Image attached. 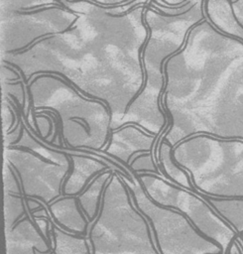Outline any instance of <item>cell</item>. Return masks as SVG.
<instances>
[{"label": "cell", "mask_w": 243, "mask_h": 254, "mask_svg": "<svg viewBox=\"0 0 243 254\" xmlns=\"http://www.w3.org/2000/svg\"><path fill=\"white\" fill-rule=\"evenodd\" d=\"M86 237L91 254H160L148 219L116 172L105 188L100 211L89 224Z\"/></svg>", "instance_id": "1"}, {"label": "cell", "mask_w": 243, "mask_h": 254, "mask_svg": "<svg viewBox=\"0 0 243 254\" xmlns=\"http://www.w3.org/2000/svg\"><path fill=\"white\" fill-rule=\"evenodd\" d=\"M125 183L132 193L135 205L150 223L160 254L223 253L217 243L201 234L182 212L153 201L137 179L135 183Z\"/></svg>", "instance_id": "2"}, {"label": "cell", "mask_w": 243, "mask_h": 254, "mask_svg": "<svg viewBox=\"0 0 243 254\" xmlns=\"http://www.w3.org/2000/svg\"><path fill=\"white\" fill-rule=\"evenodd\" d=\"M135 177L153 201L182 212L201 234L217 243L223 252H228L238 234L205 199L154 174H137Z\"/></svg>", "instance_id": "3"}, {"label": "cell", "mask_w": 243, "mask_h": 254, "mask_svg": "<svg viewBox=\"0 0 243 254\" xmlns=\"http://www.w3.org/2000/svg\"><path fill=\"white\" fill-rule=\"evenodd\" d=\"M187 151V150H184ZM172 156L190 176L194 189L213 197L243 198V152H182Z\"/></svg>", "instance_id": "4"}, {"label": "cell", "mask_w": 243, "mask_h": 254, "mask_svg": "<svg viewBox=\"0 0 243 254\" xmlns=\"http://www.w3.org/2000/svg\"><path fill=\"white\" fill-rule=\"evenodd\" d=\"M22 154L8 156L7 162L17 173L25 197H34L44 205H49L62 196L63 182L71 168L51 161H44L24 148Z\"/></svg>", "instance_id": "5"}, {"label": "cell", "mask_w": 243, "mask_h": 254, "mask_svg": "<svg viewBox=\"0 0 243 254\" xmlns=\"http://www.w3.org/2000/svg\"><path fill=\"white\" fill-rule=\"evenodd\" d=\"M66 153L71 160V168L63 182L62 195L77 196L88 187L96 176L110 169L122 176L127 182L134 183L119 169L111 167L102 159L94 158L86 154Z\"/></svg>", "instance_id": "6"}, {"label": "cell", "mask_w": 243, "mask_h": 254, "mask_svg": "<svg viewBox=\"0 0 243 254\" xmlns=\"http://www.w3.org/2000/svg\"><path fill=\"white\" fill-rule=\"evenodd\" d=\"M8 254H48L53 250V241L49 240L28 214L7 230Z\"/></svg>", "instance_id": "7"}, {"label": "cell", "mask_w": 243, "mask_h": 254, "mask_svg": "<svg viewBox=\"0 0 243 254\" xmlns=\"http://www.w3.org/2000/svg\"><path fill=\"white\" fill-rule=\"evenodd\" d=\"M52 222L66 232L87 236L89 221L82 211L76 196L62 195L46 205Z\"/></svg>", "instance_id": "8"}, {"label": "cell", "mask_w": 243, "mask_h": 254, "mask_svg": "<svg viewBox=\"0 0 243 254\" xmlns=\"http://www.w3.org/2000/svg\"><path fill=\"white\" fill-rule=\"evenodd\" d=\"M113 172L114 171L110 169L100 173L92 180L88 187L76 196L82 211L89 221V224H91L98 216L103 193Z\"/></svg>", "instance_id": "9"}, {"label": "cell", "mask_w": 243, "mask_h": 254, "mask_svg": "<svg viewBox=\"0 0 243 254\" xmlns=\"http://www.w3.org/2000/svg\"><path fill=\"white\" fill-rule=\"evenodd\" d=\"M197 194L205 199L237 234L243 235V198L213 197L202 194L199 191H197Z\"/></svg>", "instance_id": "10"}, {"label": "cell", "mask_w": 243, "mask_h": 254, "mask_svg": "<svg viewBox=\"0 0 243 254\" xmlns=\"http://www.w3.org/2000/svg\"><path fill=\"white\" fill-rule=\"evenodd\" d=\"M51 232L54 254H91V246L86 236L66 232L54 222Z\"/></svg>", "instance_id": "11"}, {"label": "cell", "mask_w": 243, "mask_h": 254, "mask_svg": "<svg viewBox=\"0 0 243 254\" xmlns=\"http://www.w3.org/2000/svg\"><path fill=\"white\" fill-rule=\"evenodd\" d=\"M5 220L7 230L11 229L19 220L30 214L26 205V197L4 191Z\"/></svg>", "instance_id": "12"}, {"label": "cell", "mask_w": 243, "mask_h": 254, "mask_svg": "<svg viewBox=\"0 0 243 254\" xmlns=\"http://www.w3.org/2000/svg\"><path fill=\"white\" fill-rule=\"evenodd\" d=\"M221 254H227V253H224V252H223V253H221Z\"/></svg>", "instance_id": "13"}, {"label": "cell", "mask_w": 243, "mask_h": 254, "mask_svg": "<svg viewBox=\"0 0 243 254\" xmlns=\"http://www.w3.org/2000/svg\"><path fill=\"white\" fill-rule=\"evenodd\" d=\"M242 236H243V235H242Z\"/></svg>", "instance_id": "14"}]
</instances>
